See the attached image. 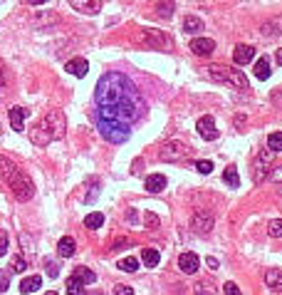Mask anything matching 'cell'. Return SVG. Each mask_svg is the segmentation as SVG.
<instances>
[{
  "label": "cell",
  "mask_w": 282,
  "mask_h": 295,
  "mask_svg": "<svg viewBox=\"0 0 282 295\" xmlns=\"http://www.w3.org/2000/svg\"><path fill=\"white\" fill-rule=\"evenodd\" d=\"M268 233L272 236V238H280V236H282V221H280V218L270 221V224H268Z\"/></svg>",
  "instance_id": "d6a6232c"
},
{
  "label": "cell",
  "mask_w": 282,
  "mask_h": 295,
  "mask_svg": "<svg viewBox=\"0 0 282 295\" xmlns=\"http://www.w3.org/2000/svg\"><path fill=\"white\" fill-rule=\"evenodd\" d=\"M25 268H28L25 258H23V255H13V261H10V270H13V273H23Z\"/></svg>",
  "instance_id": "1f68e13d"
},
{
  "label": "cell",
  "mask_w": 282,
  "mask_h": 295,
  "mask_svg": "<svg viewBox=\"0 0 282 295\" xmlns=\"http://www.w3.org/2000/svg\"><path fill=\"white\" fill-rule=\"evenodd\" d=\"M134 40L139 42V45H144V47H154V50H164V47L171 45L169 35H164L161 30H154V28H141L134 35Z\"/></svg>",
  "instance_id": "5b68a950"
},
{
  "label": "cell",
  "mask_w": 282,
  "mask_h": 295,
  "mask_svg": "<svg viewBox=\"0 0 282 295\" xmlns=\"http://www.w3.org/2000/svg\"><path fill=\"white\" fill-rule=\"evenodd\" d=\"M74 278H79V281L85 283V285H89V283H94L97 281V275L89 270V268H74V273H72Z\"/></svg>",
  "instance_id": "484cf974"
},
{
  "label": "cell",
  "mask_w": 282,
  "mask_h": 295,
  "mask_svg": "<svg viewBox=\"0 0 282 295\" xmlns=\"http://www.w3.org/2000/svg\"><path fill=\"white\" fill-rule=\"evenodd\" d=\"M144 224L149 226V228H156V226H158V216H156V213H151V211H149V213L144 216Z\"/></svg>",
  "instance_id": "e575fe53"
},
{
  "label": "cell",
  "mask_w": 282,
  "mask_h": 295,
  "mask_svg": "<svg viewBox=\"0 0 282 295\" xmlns=\"http://www.w3.org/2000/svg\"><path fill=\"white\" fill-rule=\"evenodd\" d=\"M184 30L186 32H191V35H198V32L203 30V20L196 17V15H188V17L184 20Z\"/></svg>",
  "instance_id": "7402d4cb"
},
{
  "label": "cell",
  "mask_w": 282,
  "mask_h": 295,
  "mask_svg": "<svg viewBox=\"0 0 282 295\" xmlns=\"http://www.w3.org/2000/svg\"><path fill=\"white\" fill-rule=\"evenodd\" d=\"M30 5H43V3H47V0H28Z\"/></svg>",
  "instance_id": "bcb514c9"
},
{
  "label": "cell",
  "mask_w": 282,
  "mask_h": 295,
  "mask_svg": "<svg viewBox=\"0 0 282 295\" xmlns=\"http://www.w3.org/2000/svg\"><path fill=\"white\" fill-rule=\"evenodd\" d=\"M255 77H257V80H268L270 77V60L268 57H260V60H257V62H255Z\"/></svg>",
  "instance_id": "603a6c76"
},
{
  "label": "cell",
  "mask_w": 282,
  "mask_h": 295,
  "mask_svg": "<svg viewBox=\"0 0 282 295\" xmlns=\"http://www.w3.org/2000/svg\"><path fill=\"white\" fill-rule=\"evenodd\" d=\"M156 13L161 15V17H171V15H173V3H171V0H161V3L156 5Z\"/></svg>",
  "instance_id": "4dcf8cb0"
},
{
  "label": "cell",
  "mask_w": 282,
  "mask_h": 295,
  "mask_svg": "<svg viewBox=\"0 0 282 295\" xmlns=\"http://www.w3.org/2000/svg\"><path fill=\"white\" fill-rule=\"evenodd\" d=\"M196 169L200 174H211L213 171V161H196Z\"/></svg>",
  "instance_id": "d590c367"
},
{
  "label": "cell",
  "mask_w": 282,
  "mask_h": 295,
  "mask_svg": "<svg viewBox=\"0 0 282 295\" xmlns=\"http://www.w3.org/2000/svg\"><path fill=\"white\" fill-rule=\"evenodd\" d=\"M74 251H77V243H74V238H72V236L59 238V243H57V253H59L62 258H70V255H74Z\"/></svg>",
  "instance_id": "e0dca14e"
},
{
  "label": "cell",
  "mask_w": 282,
  "mask_h": 295,
  "mask_svg": "<svg viewBox=\"0 0 282 295\" xmlns=\"http://www.w3.org/2000/svg\"><path fill=\"white\" fill-rule=\"evenodd\" d=\"M208 268H213V270H215V268H218V261H215V258H213V255H211V258H208Z\"/></svg>",
  "instance_id": "f6af8a7d"
},
{
  "label": "cell",
  "mask_w": 282,
  "mask_h": 295,
  "mask_svg": "<svg viewBox=\"0 0 282 295\" xmlns=\"http://www.w3.org/2000/svg\"><path fill=\"white\" fill-rule=\"evenodd\" d=\"M213 224H215V218H213V213L211 211H206V209H200L193 213V218H191V228L196 231V233H208L213 228Z\"/></svg>",
  "instance_id": "ba28073f"
},
{
  "label": "cell",
  "mask_w": 282,
  "mask_h": 295,
  "mask_svg": "<svg viewBox=\"0 0 282 295\" xmlns=\"http://www.w3.org/2000/svg\"><path fill=\"white\" fill-rule=\"evenodd\" d=\"M226 295H243L240 293V288L235 285V283L230 281V283H226Z\"/></svg>",
  "instance_id": "74e56055"
},
{
  "label": "cell",
  "mask_w": 282,
  "mask_h": 295,
  "mask_svg": "<svg viewBox=\"0 0 282 295\" xmlns=\"http://www.w3.org/2000/svg\"><path fill=\"white\" fill-rule=\"evenodd\" d=\"M0 176H3L8 183H13L15 179H20V176H23V171L15 167V161H10L8 156H0Z\"/></svg>",
  "instance_id": "9c48e42d"
},
{
  "label": "cell",
  "mask_w": 282,
  "mask_h": 295,
  "mask_svg": "<svg viewBox=\"0 0 282 295\" xmlns=\"http://www.w3.org/2000/svg\"><path fill=\"white\" fill-rule=\"evenodd\" d=\"M208 75H211L213 82L233 84V87H238V89H248V77L240 70H230V67H223V65H211V67H208Z\"/></svg>",
  "instance_id": "3957f363"
},
{
  "label": "cell",
  "mask_w": 282,
  "mask_h": 295,
  "mask_svg": "<svg viewBox=\"0 0 282 295\" xmlns=\"http://www.w3.org/2000/svg\"><path fill=\"white\" fill-rule=\"evenodd\" d=\"M141 261H144L146 268H156L158 261H161V253L156 251V248H144V251H141Z\"/></svg>",
  "instance_id": "ffe728a7"
},
{
  "label": "cell",
  "mask_w": 282,
  "mask_h": 295,
  "mask_svg": "<svg viewBox=\"0 0 282 295\" xmlns=\"http://www.w3.org/2000/svg\"><path fill=\"white\" fill-rule=\"evenodd\" d=\"M5 82H8V70H5V65L0 60V87H5Z\"/></svg>",
  "instance_id": "60d3db41"
},
{
  "label": "cell",
  "mask_w": 282,
  "mask_h": 295,
  "mask_svg": "<svg viewBox=\"0 0 282 295\" xmlns=\"http://www.w3.org/2000/svg\"><path fill=\"white\" fill-rule=\"evenodd\" d=\"M94 102H97V119L119 122L124 126L134 124L146 107L136 84L122 72H107L99 77Z\"/></svg>",
  "instance_id": "6da1fadb"
},
{
  "label": "cell",
  "mask_w": 282,
  "mask_h": 295,
  "mask_svg": "<svg viewBox=\"0 0 282 295\" xmlns=\"http://www.w3.org/2000/svg\"><path fill=\"white\" fill-rule=\"evenodd\" d=\"M87 70H89V65H87L85 57H74V60H70V62H67V72H70V75H74V77H85Z\"/></svg>",
  "instance_id": "2e32d148"
},
{
  "label": "cell",
  "mask_w": 282,
  "mask_h": 295,
  "mask_svg": "<svg viewBox=\"0 0 282 295\" xmlns=\"http://www.w3.org/2000/svg\"><path fill=\"white\" fill-rule=\"evenodd\" d=\"M213 50H215V42H213L211 38H196V40H191V52L198 57L211 55Z\"/></svg>",
  "instance_id": "7c38bea8"
},
{
  "label": "cell",
  "mask_w": 282,
  "mask_h": 295,
  "mask_svg": "<svg viewBox=\"0 0 282 295\" xmlns=\"http://www.w3.org/2000/svg\"><path fill=\"white\" fill-rule=\"evenodd\" d=\"M196 295H213V293L208 290V285H203V283H200V285L196 288Z\"/></svg>",
  "instance_id": "7bdbcfd3"
},
{
  "label": "cell",
  "mask_w": 282,
  "mask_h": 295,
  "mask_svg": "<svg viewBox=\"0 0 282 295\" xmlns=\"http://www.w3.org/2000/svg\"><path fill=\"white\" fill-rule=\"evenodd\" d=\"M8 285H10L8 273H0V293H5V290H8Z\"/></svg>",
  "instance_id": "ab89813d"
},
{
  "label": "cell",
  "mask_w": 282,
  "mask_h": 295,
  "mask_svg": "<svg viewBox=\"0 0 282 295\" xmlns=\"http://www.w3.org/2000/svg\"><path fill=\"white\" fill-rule=\"evenodd\" d=\"M85 288L87 285L79 278H74V275L67 278V295H85Z\"/></svg>",
  "instance_id": "cb8c5ba5"
},
{
  "label": "cell",
  "mask_w": 282,
  "mask_h": 295,
  "mask_svg": "<svg viewBox=\"0 0 282 295\" xmlns=\"http://www.w3.org/2000/svg\"><path fill=\"white\" fill-rule=\"evenodd\" d=\"M47 266V273H50V278H57V266L55 263H45Z\"/></svg>",
  "instance_id": "ee69618b"
},
{
  "label": "cell",
  "mask_w": 282,
  "mask_h": 295,
  "mask_svg": "<svg viewBox=\"0 0 282 295\" xmlns=\"http://www.w3.org/2000/svg\"><path fill=\"white\" fill-rule=\"evenodd\" d=\"M67 129V119H65V112L62 109H50L43 119L35 124V129L30 132V139L35 146H47L50 141L59 139Z\"/></svg>",
  "instance_id": "7a4b0ae2"
},
{
  "label": "cell",
  "mask_w": 282,
  "mask_h": 295,
  "mask_svg": "<svg viewBox=\"0 0 282 295\" xmlns=\"http://www.w3.org/2000/svg\"><path fill=\"white\" fill-rule=\"evenodd\" d=\"M25 117H28V109H25V107H13V109H10V124H13L15 132H23Z\"/></svg>",
  "instance_id": "d6986e66"
},
{
  "label": "cell",
  "mask_w": 282,
  "mask_h": 295,
  "mask_svg": "<svg viewBox=\"0 0 282 295\" xmlns=\"http://www.w3.org/2000/svg\"><path fill=\"white\" fill-rule=\"evenodd\" d=\"M40 285H43V278H40V275H28L25 281L20 283V293H25V295H28V293H35Z\"/></svg>",
  "instance_id": "44dd1931"
},
{
  "label": "cell",
  "mask_w": 282,
  "mask_h": 295,
  "mask_svg": "<svg viewBox=\"0 0 282 295\" xmlns=\"http://www.w3.org/2000/svg\"><path fill=\"white\" fill-rule=\"evenodd\" d=\"M198 266H200V261H198L196 253H181V258H178V268H181L184 273L193 275V273L198 270Z\"/></svg>",
  "instance_id": "4fadbf2b"
},
{
  "label": "cell",
  "mask_w": 282,
  "mask_h": 295,
  "mask_svg": "<svg viewBox=\"0 0 282 295\" xmlns=\"http://www.w3.org/2000/svg\"><path fill=\"white\" fill-rule=\"evenodd\" d=\"M277 65H282V50H277Z\"/></svg>",
  "instance_id": "7dc6e473"
},
{
  "label": "cell",
  "mask_w": 282,
  "mask_h": 295,
  "mask_svg": "<svg viewBox=\"0 0 282 295\" xmlns=\"http://www.w3.org/2000/svg\"><path fill=\"white\" fill-rule=\"evenodd\" d=\"M164 189H166V176H164V174H151V176H146V191L161 194Z\"/></svg>",
  "instance_id": "9a60e30c"
},
{
  "label": "cell",
  "mask_w": 282,
  "mask_h": 295,
  "mask_svg": "<svg viewBox=\"0 0 282 295\" xmlns=\"http://www.w3.org/2000/svg\"><path fill=\"white\" fill-rule=\"evenodd\" d=\"M97 129L99 134L107 141H112V144H124L129 139V134H131L129 126L119 124V122H107V119H97Z\"/></svg>",
  "instance_id": "277c9868"
},
{
  "label": "cell",
  "mask_w": 282,
  "mask_h": 295,
  "mask_svg": "<svg viewBox=\"0 0 282 295\" xmlns=\"http://www.w3.org/2000/svg\"><path fill=\"white\" fill-rule=\"evenodd\" d=\"M70 5L85 15H97L102 10V0H70Z\"/></svg>",
  "instance_id": "8fae6325"
},
{
  "label": "cell",
  "mask_w": 282,
  "mask_h": 295,
  "mask_svg": "<svg viewBox=\"0 0 282 295\" xmlns=\"http://www.w3.org/2000/svg\"><path fill=\"white\" fill-rule=\"evenodd\" d=\"M253 55H255V47H250V45H238V47L233 50V60H235L238 65L253 62Z\"/></svg>",
  "instance_id": "5bb4252c"
},
{
  "label": "cell",
  "mask_w": 282,
  "mask_h": 295,
  "mask_svg": "<svg viewBox=\"0 0 282 295\" xmlns=\"http://www.w3.org/2000/svg\"><path fill=\"white\" fill-rule=\"evenodd\" d=\"M45 295H57V293H55V290H50V293H45Z\"/></svg>",
  "instance_id": "c3c4849f"
},
{
  "label": "cell",
  "mask_w": 282,
  "mask_h": 295,
  "mask_svg": "<svg viewBox=\"0 0 282 295\" xmlns=\"http://www.w3.org/2000/svg\"><path fill=\"white\" fill-rule=\"evenodd\" d=\"M196 129H198V134H200L206 141H213L215 137H218V129H215L213 117H200V119H198V124H196Z\"/></svg>",
  "instance_id": "30bf717a"
},
{
  "label": "cell",
  "mask_w": 282,
  "mask_h": 295,
  "mask_svg": "<svg viewBox=\"0 0 282 295\" xmlns=\"http://www.w3.org/2000/svg\"><path fill=\"white\" fill-rule=\"evenodd\" d=\"M270 179L275 183H282V167H272V171H270Z\"/></svg>",
  "instance_id": "8d00e7d4"
},
{
  "label": "cell",
  "mask_w": 282,
  "mask_h": 295,
  "mask_svg": "<svg viewBox=\"0 0 282 295\" xmlns=\"http://www.w3.org/2000/svg\"><path fill=\"white\" fill-rule=\"evenodd\" d=\"M272 156H275V152L260 149L257 156L253 159V181L255 183H263L270 176V171H272Z\"/></svg>",
  "instance_id": "8992f818"
},
{
  "label": "cell",
  "mask_w": 282,
  "mask_h": 295,
  "mask_svg": "<svg viewBox=\"0 0 282 295\" xmlns=\"http://www.w3.org/2000/svg\"><path fill=\"white\" fill-rule=\"evenodd\" d=\"M186 156H188V146H186L184 141H166L161 146V152H158L161 161H181Z\"/></svg>",
  "instance_id": "52a82bcc"
},
{
  "label": "cell",
  "mask_w": 282,
  "mask_h": 295,
  "mask_svg": "<svg viewBox=\"0 0 282 295\" xmlns=\"http://www.w3.org/2000/svg\"><path fill=\"white\" fill-rule=\"evenodd\" d=\"M280 25H282V20H280V17H275V20H270V23H265V25H263V30H260V32H263L265 38H270V35H282Z\"/></svg>",
  "instance_id": "d4e9b609"
},
{
  "label": "cell",
  "mask_w": 282,
  "mask_h": 295,
  "mask_svg": "<svg viewBox=\"0 0 282 295\" xmlns=\"http://www.w3.org/2000/svg\"><path fill=\"white\" fill-rule=\"evenodd\" d=\"M265 283H268V288H272L275 293H282V270L277 268H272L265 273Z\"/></svg>",
  "instance_id": "ac0fdd59"
},
{
  "label": "cell",
  "mask_w": 282,
  "mask_h": 295,
  "mask_svg": "<svg viewBox=\"0 0 282 295\" xmlns=\"http://www.w3.org/2000/svg\"><path fill=\"white\" fill-rule=\"evenodd\" d=\"M8 243H10L8 231H3V228H0V255H5V253H8Z\"/></svg>",
  "instance_id": "836d02e7"
},
{
  "label": "cell",
  "mask_w": 282,
  "mask_h": 295,
  "mask_svg": "<svg viewBox=\"0 0 282 295\" xmlns=\"http://www.w3.org/2000/svg\"><path fill=\"white\" fill-rule=\"evenodd\" d=\"M102 224H104V216H102L99 211L89 213V216L85 218V226H87V228H92V231H94V228H102Z\"/></svg>",
  "instance_id": "f1b7e54d"
},
{
  "label": "cell",
  "mask_w": 282,
  "mask_h": 295,
  "mask_svg": "<svg viewBox=\"0 0 282 295\" xmlns=\"http://www.w3.org/2000/svg\"><path fill=\"white\" fill-rule=\"evenodd\" d=\"M116 268H119V270H124V273H134V270H139V261L129 255V258H122V261L116 263Z\"/></svg>",
  "instance_id": "4316f807"
},
{
  "label": "cell",
  "mask_w": 282,
  "mask_h": 295,
  "mask_svg": "<svg viewBox=\"0 0 282 295\" xmlns=\"http://www.w3.org/2000/svg\"><path fill=\"white\" fill-rule=\"evenodd\" d=\"M223 181L230 183V186H240V176H238V171H235V167H228L223 171Z\"/></svg>",
  "instance_id": "f546056e"
},
{
  "label": "cell",
  "mask_w": 282,
  "mask_h": 295,
  "mask_svg": "<svg viewBox=\"0 0 282 295\" xmlns=\"http://www.w3.org/2000/svg\"><path fill=\"white\" fill-rule=\"evenodd\" d=\"M114 293L116 295H134V288H129V285H116Z\"/></svg>",
  "instance_id": "f35d334b"
},
{
  "label": "cell",
  "mask_w": 282,
  "mask_h": 295,
  "mask_svg": "<svg viewBox=\"0 0 282 295\" xmlns=\"http://www.w3.org/2000/svg\"><path fill=\"white\" fill-rule=\"evenodd\" d=\"M268 149L270 152H275V154L282 152V132H272V134H270L268 137Z\"/></svg>",
  "instance_id": "83f0119b"
},
{
  "label": "cell",
  "mask_w": 282,
  "mask_h": 295,
  "mask_svg": "<svg viewBox=\"0 0 282 295\" xmlns=\"http://www.w3.org/2000/svg\"><path fill=\"white\" fill-rule=\"evenodd\" d=\"M131 241H127V238H119V241H114V246H112V251H122L124 246H129Z\"/></svg>",
  "instance_id": "b9f144b4"
}]
</instances>
